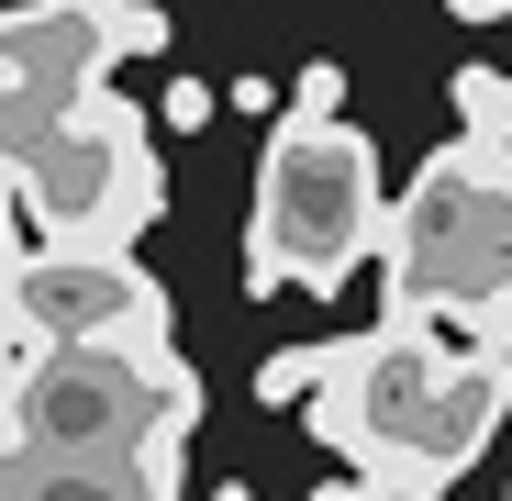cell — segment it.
<instances>
[{
    "instance_id": "obj_1",
    "label": "cell",
    "mask_w": 512,
    "mask_h": 501,
    "mask_svg": "<svg viewBox=\"0 0 512 501\" xmlns=\"http://www.w3.org/2000/svg\"><path fill=\"white\" fill-rule=\"evenodd\" d=\"M501 412H512V357L468 346L423 312H379L368 334H346L323 357L312 435L390 501H446L490 457Z\"/></svg>"
},
{
    "instance_id": "obj_3",
    "label": "cell",
    "mask_w": 512,
    "mask_h": 501,
    "mask_svg": "<svg viewBox=\"0 0 512 501\" xmlns=\"http://www.w3.org/2000/svg\"><path fill=\"white\" fill-rule=\"evenodd\" d=\"M379 145L357 123H301L279 112L268 156H256V223H245V301L268 290H346L357 257H379Z\"/></svg>"
},
{
    "instance_id": "obj_9",
    "label": "cell",
    "mask_w": 512,
    "mask_h": 501,
    "mask_svg": "<svg viewBox=\"0 0 512 501\" xmlns=\"http://www.w3.org/2000/svg\"><path fill=\"white\" fill-rule=\"evenodd\" d=\"M290 112H301V123H346V67L312 56V67L290 78Z\"/></svg>"
},
{
    "instance_id": "obj_11",
    "label": "cell",
    "mask_w": 512,
    "mask_h": 501,
    "mask_svg": "<svg viewBox=\"0 0 512 501\" xmlns=\"http://www.w3.org/2000/svg\"><path fill=\"white\" fill-rule=\"evenodd\" d=\"M212 112H223V101H212V78H167V101H156V123H167V134H201Z\"/></svg>"
},
{
    "instance_id": "obj_2",
    "label": "cell",
    "mask_w": 512,
    "mask_h": 501,
    "mask_svg": "<svg viewBox=\"0 0 512 501\" xmlns=\"http://www.w3.org/2000/svg\"><path fill=\"white\" fill-rule=\"evenodd\" d=\"M490 301H512V145L446 134L379 223V312L468 323Z\"/></svg>"
},
{
    "instance_id": "obj_6",
    "label": "cell",
    "mask_w": 512,
    "mask_h": 501,
    "mask_svg": "<svg viewBox=\"0 0 512 501\" xmlns=\"http://www.w3.org/2000/svg\"><path fill=\"white\" fill-rule=\"evenodd\" d=\"M23 312L45 346H167V290L134 257H34Z\"/></svg>"
},
{
    "instance_id": "obj_10",
    "label": "cell",
    "mask_w": 512,
    "mask_h": 501,
    "mask_svg": "<svg viewBox=\"0 0 512 501\" xmlns=\"http://www.w3.org/2000/svg\"><path fill=\"white\" fill-rule=\"evenodd\" d=\"M23 268H34V223H23L12 167H0V290H23Z\"/></svg>"
},
{
    "instance_id": "obj_5",
    "label": "cell",
    "mask_w": 512,
    "mask_h": 501,
    "mask_svg": "<svg viewBox=\"0 0 512 501\" xmlns=\"http://www.w3.org/2000/svg\"><path fill=\"white\" fill-rule=\"evenodd\" d=\"M167 12L156 0H23L0 12V167H23L123 56H156Z\"/></svg>"
},
{
    "instance_id": "obj_8",
    "label": "cell",
    "mask_w": 512,
    "mask_h": 501,
    "mask_svg": "<svg viewBox=\"0 0 512 501\" xmlns=\"http://www.w3.org/2000/svg\"><path fill=\"white\" fill-rule=\"evenodd\" d=\"M323 357H334V346H279L268 368H256V401H301V390H323Z\"/></svg>"
},
{
    "instance_id": "obj_4",
    "label": "cell",
    "mask_w": 512,
    "mask_h": 501,
    "mask_svg": "<svg viewBox=\"0 0 512 501\" xmlns=\"http://www.w3.org/2000/svg\"><path fill=\"white\" fill-rule=\"evenodd\" d=\"M12 190H23V223H34V257H134V234L167 212V167L145 145V112L101 78L12 167Z\"/></svg>"
},
{
    "instance_id": "obj_12",
    "label": "cell",
    "mask_w": 512,
    "mask_h": 501,
    "mask_svg": "<svg viewBox=\"0 0 512 501\" xmlns=\"http://www.w3.org/2000/svg\"><path fill=\"white\" fill-rule=\"evenodd\" d=\"M446 12H457V23H501V12H512V0H446Z\"/></svg>"
},
{
    "instance_id": "obj_7",
    "label": "cell",
    "mask_w": 512,
    "mask_h": 501,
    "mask_svg": "<svg viewBox=\"0 0 512 501\" xmlns=\"http://www.w3.org/2000/svg\"><path fill=\"white\" fill-rule=\"evenodd\" d=\"M446 90H457V123H468V134H490V145H512V67H490V56H468V67L446 78Z\"/></svg>"
}]
</instances>
